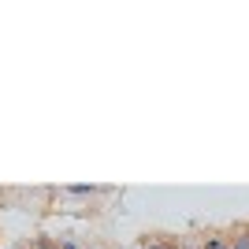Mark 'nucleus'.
Returning <instances> with one entry per match:
<instances>
[{
	"label": "nucleus",
	"instance_id": "2",
	"mask_svg": "<svg viewBox=\"0 0 249 249\" xmlns=\"http://www.w3.org/2000/svg\"><path fill=\"white\" fill-rule=\"evenodd\" d=\"M201 249H231V238L227 234H205V238H201Z\"/></svg>",
	"mask_w": 249,
	"mask_h": 249
},
{
	"label": "nucleus",
	"instance_id": "5",
	"mask_svg": "<svg viewBox=\"0 0 249 249\" xmlns=\"http://www.w3.org/2000/svg\"><path fill=\"white\" fill-rule=\"evenodd\" d=\"M56 249H78V246H74V242L67 238V242H60V246H56Z\"/></svg>",
	"mask_w": 249,
	"mask_h": 249
},
{
	"label": "nucleus",
	"instance_id": "1",
	"mask_svg": "<svg viewBox=\"0 0 249 249\" xmlns=\"http://www.w3.org/2000/svg\"><path fill=\"white\" fill-rule=\"evenodd\" d=\"M63 190H67L71 197H97V194H104V190L93 186V182H89V186H86V182H71V186H63Z\"/></svg>",
	"mask_w": 249,
	"mask_h": 249
},
{
	"label": "nucleus",
	"instance_id": "3",
	"mask_svg": "<svg viewBox=\"0 0 249 249\" xmlns=\"http://www.w3.org/2000/svg\"><path fill=\"white\" fill-rule=\"evenodd\" d=\"M34 249H56V242H52V238H37V246H34Z\"/></svg>",
	"mask_w": 249,
	"mask_h": 249
},
{
	"label": "nucleus",
	"instance_id": "4",
	"mask_svg": "<svg viewBox=\"0 0 249 249\" xmlns=\"http://www.w3.org/2000/svg\"><path fill=\"white\" fill-rule=\"evenodd\" d=\"M178 249H201V242H178Z\"/></svg>",
	"mask_w": 249,
	"mask_h": 249
}]
</instances>
